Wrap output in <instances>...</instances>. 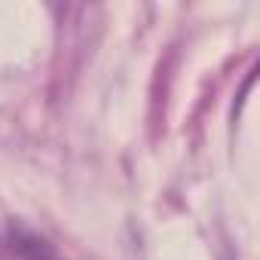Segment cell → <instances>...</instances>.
Returning a JSON list of instances; mask_svg holds the SVG:
<instances>
[{"label":"cell","mask_w":260,"mask_h":260,"mask_svg":"<svg viewBox=\"0 0 260 260\" xmlns=\"http://www.w3.org/2000/svg\"><path fill=\"white\" fill-rule=\"evenodd\" d=\"M7 239H10L13 254H19L22 260H55V248L22 223H10Z\"/></svg>","instance_id":"obj_1"}]
</instances>
